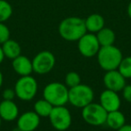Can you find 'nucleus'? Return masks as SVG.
<instances>
[{
  "mask_svg": "<svg viewBox=\"0 0 131 131\" xmlns=\"http://www.w3.org/2000/svg\"><path fill=\"white\" fill-rule=\"evenodd\" d=\"M86 32L85 21L79 17L66 18L58 26L59 35L67 41H78Z\"/></svg>",
  "mask_w": 131,
  "mask_h": 131,
  "instance_id": "f257e3e1",
  "label": "nucleus"
},
{
  "mask_svg": "<svg viewBox=\"0 0 131 131\" xmlns=\"http://www.w3.org/2000/svg\"><path fill=\"white\" fill-rule=\"evenodd\" d=\"M96 55L100 67L105 71L117 70L123 58L121 51L114 45L101 47Z\"/></svg>",
  "mask_w": 131,
  "mask_h": 131,
  "instance_id": "f03ea898",
  "label": "nucleus"
},
{
  "mask_svg": "<svg viewBox=\"0 0 131 131\" xmlns=\"http://www.w3.org/2000/svg\"><path fill=\"white\" fill-rule=\"evenodd\" d=\"M68 88L60 82L49 83L44 88L43 98L53 106H62L68 103Z\"/></svg>",
  "mask_w": 131,
  "mask_h": 131,
  "instance_id": "7ed1b4c3",
  "label": "nucleus"
},
{
  "mask_svg": "<svg viewBox=\"0 0 131 131\" xmlns=\"http://www.w3.org/2000/svg\"><path fill=\"white\" fill-rule=\"evenodd\" d=\"M93 90L87 85L79 84L68 90V103L76 108H84L93 103Z\"/></svg>",
  "mask_w": 131,
  "mask_h": 131,
  "instance_id": "20e7f679",
  "label": "nucleus"
},
{
  "mask_svg": "<svg viewBox=\"0 0 131 131\" xmlns=\"http://www.w3.org/2000/svg\"><path fill=\"white\" fill-rule=\"evenodd\" d=\"M15 95L22 101H31L36 95L38 92V83L37 80L31 75L21 76L14 85Z\"/></svg>",
  "mask_w": 131,
  "mask_h": 131,
  "instance_id": "39448f33",
  "label": "nucleus"
},
{
  "mask_svg": "<svg viewBox=\"0 0 131 131\" xmlns=\"http://www.w3.org/2000/svg\"><path fill=\"white\" fill-rule=\"evenodd\" d=\"M108 112L97 103H91L82 108V117L91 126H101L106 123Z\"/></svg>",
  "mask_w": 131,
  "mask_h": 131,
  "instance_id": "423d86ee",
  "label": "nucleus"
},
{
  "mask_svg": "<svg viewBox=\"0 0 131 131\" xmlns=\"http://www.w3.org/2000/svg\"><path fill=\"white\" fill-rule=\"evenodd\" d=\"M51 126L58 131H66L72 124V115L65 106H54L49 116Z\"/></svg>",
  "mask_w": 131,
  "mask_h": 131,
  "instance_id": "0eeeda50",
  "label": "nucleus"
},
{
  "mask_svg": "<svg viewBox=\"0 0 131 131\" xmlns=\"http://www.w3.org/2000/svg\"><path fill=\"white\" fill-rule=\"evenodd\" d=\"M33 71L37 74H47L52 71L56 63L54 54L49 51H41L34 56L32 61Z\"/></svg>",
  "mask_w": 131,
  "mask_h": 131,
  "instance_id": "6e6552de",
  "label": "nucleus"
},
{
  "mask_svg": "<svg viewBox=\"0 0 131 131\" xmlns=\"http://www.w3.org/2000/svg\"><path fill=\"white\" fill-rule=\"evenodd\" d=\"M77 47L81 54L87 58H91L96 55L101 48L96 35L87 32L78 40Z\"/></svg>",
  "mask_w": 131,
  "mask_h": 131,
  "instance_id": "1a4fd4ad",
  "label": "nucleus"
},
{
  "mask_svg": "<svg viewBox=\"0 0 131 131\" xmlns=\"http://www.w3.org/2000/svg\"><path fill=\"white\" fill-rule=\"evenodd\" d=\"M103 83L107 89L119 92L122 91L124 86H126V79L118 70H112L106 71L103 77Z\"/></svg>",
  "mask_w": 131,
  "mask_h": 131,
  "instance_id": "9d476101",
  "label": "nucleus"
},
{
  "mask_svg": "<svg viewBox=\"0 0 131 131\" xmlns=\"http://www.w3.org/2000/svg\"><path fill=\"white\" fill-rule=\"evenodd\" d=\"M40 123V117L33 112H25L17 118V127L22 131H34Z\"/></svg>",
  "mask_w": 131,
  "mask_h": 131,
  "instance_id": "9b49d317",
  "label": "nucleus"
},
{
  "mask_svg": "<svg viewBox=\"0 0 131 131\" xmlns=\"http://www.w3.org/2000/svg\"><path fill=\"white\" fill-rule=\"evenodd\" d=\"M100 104L108 112L119 110L121 104L120 97L118 92L106 89L100 95Z\"/></svg>",
  "mask_w": 131,
  "mask_h": 131,
  "instance_id": "f8f14e48",
  "label": "nucleus"
},
{
  "mask_svg": "<svg viewBox=\"0 0 131 131\" xmlns=\"http://www.w3.org/2000/svg\"><path fill=\"white\" fill-rule=\"evenodd\" d=\"M0 117L2 121H14L19 117V108L13 100H4L0 103Z\"/></svg>",
  "mask_w": 131,
  "mask_h": 131,
  "instance_id": "ddd939ff",
  "label": "nucleus"
},
{
  "mask_svg": "<svg viewBox=\"0 0 131 131\" xmlns=\"http://www.w3.org/2000/svg\"><path fill=\"white\" fill-rule=\"evenodd\" d=\"M12 61V67L18 75L28 76L32 73V62L28 57L20 54L19 56L13 59Z\"/></svg>",
  "mask_w": 131,
  "mask_h": 131,
  "instance_id": "4468645a",
  "label": "nucleus"
},
{
  "mask_svg": "<svg viewBox=\"0 0 131 131\" xmlns=\"http://www.w3.org/2000/svg\"><path fill=\"white\" fill-rule=\"evenodd\" d=\"M106 124L111 129L117 130L126 124V118L119 110L110 112L107 114Z\"/></svg>",
  "mask_w": 131,
  "mask_h": 131,
  "instance_id": "2eb2a0df",
  "label": "nucleus"
},
{
  "mask_svg": "<svg viewBox=\"0 0 131 131\" xmlns=\"http://www.w3.org/2000/svg\"><path fill=\"white\" fill-rule=\"evenodd\" d=\"M1 47L2 49H3L5 57H7V58L11 59V60L16 58V57L21 54V51H22L21 46L15 40H13L9 38L5 43L2 44Z\"/></svg>",
  "mask_w": 131,
  "mask_h": 131,
  "instance_id": "dca6fc26",
  "label": "nucleus"
},
{
  "mask_svg": "<svg viewBox=\"0 0 131 131\" xmlns=\"http://www.w3.org/2000/svg\"><path fill=\"white\" fill-rule=\"evenodd\" d=\"M85 27L90 33H97L104 27V19L98 14H93L85 20Z\"/></svg>",
  "mask_w": 131,
  "mask_h": 131,
  "instance_id": "f3484780",
  "label": "nucleus"
},
{
  "mask_svg": "<svg viewBox=\"0 0 131 131\" xmlns=\"http://www.w3.org/2000/svg\"><path fill=\"white\" fill-rule=\"evenodd\" d=\"M97 39L101 47H107V46H111L114 44L116 40V35L114 31L110 28L103 27L101 30L97 32Z\"/></svg>",
  "mask_w": 131,
  "mask_h": 131,
  "instance_id": "a211bd4d",
  "label": "nucleus"
},
{
  "mask_svg": "<svg viewBox=\"0 0 131 131\" xmlns=\"http://www.w3.org/2000/svg\"><path fill=\"white\" fill-rule=\"evenodd\" d=\"M53 105L49 102H48L46 99H40L38 100L33 105V111L38 114L40 117L49 118L51 111L53 109Z\"/></svg>",
  "mask_w": 131,
  "mask_h": 131,
  "instance_id": "6ab92c4d",
  "label": "nucleus"
},
{
  "mask_svg": "<svg viewBox=\"0 0 131 131\" xmlns=\"http://www.w3.org/2000/svg\"><path fill=\"white\" fill-rule=\"evenodd\" d=\"M117 70L125 79H131V56L122 58Z\"/></svg>",
  "mask_w": 131,
  "mask_h": 131,
  "instance_id": "aec40b11",
  "label": "nucleus"
},
{
  "mask_svg": "<svg viewBox=\"0 0 131 131\" xmlns=\"http://www.w3.org/2000/svg\"><path fill=\"white\" fill-rule=\"evenodd\" d=\"M13 8L5 0H0V23L7 21L12 16Z\"/></svg>",
  "mask_w": 131,
  "mask_h": 131,
  "instance_id": "412c9836",
  "label": "nucleus"
},
{
  "mask_svg": "<svg viewBox=\"0 0 131 131\" xmlns=\"http://www.w3.org/2000/svg\"><path fill=\"white\" fill-rule=\"evenodd\" d=\"M66 86L68 88H74L77 85L81 84V78L80 75L75 71H70L66 75L65 78Z\"/></svg>",
  "mask_w": 131,
  "mask_h": 131,
  "instance_id": "4be33fe9",
  "label": "nucleus"
},
{
  "mask_svg": "<svg viewBox=\"0 0 131 131\" xmlns=\"http://www.w3.org/2000/svg\"><path fill=\"white\" fill-rule=\"evenodd\" d=\"M10 38V30L8 27L3 23H0V45L5 43Z\"/></svg>",
  "mask_w": 131,
  "mask_h": 131,
  "instance_id": "5701e85b",
  "label": "nucleus"
},
{
  "mask_svg": "<svg viewBox=\"0 0 131 131\" xmlns=\"http://www.w3.org/2000/svg\"><path fill=\"white\" fill-rule=\"evenodd\" d=\"M15 91L12 88H6L3 92V98L4 100H14L15 97Z\"/></svg>",
  "mask_w": 131,
  "mask_h": 131,
  "instance_id": "b1692460",
  "label": "nucleus"
},
{
  "mask_svg": "<svg viewBox=\"0 0 131 131\" xmlns=\"http://www.w3.org/2000/svg\"><path fill=\"white\" fill-rule=\"evenodd\" d=\"M123 98L128 103H131V85H126L122 89Z\"/></svg>",
  "mask_w": 131,
  "mask_h": 131,
  "instance_id": "393cba45",
  "label": "nucleus"
},
{
  "mask_svg": "<svg viewBox=\"0 0 131 131\" xmlns=\"http://www.w3.org/2000/svg\"><path fill=\"white\" fill-rule=\"evenodd\" d=\"M117 131H131V125L125 124L124 126H122L119 129H117Z\"/></svg>",
  "mask_w": 131,
  "mask_h": 131,
  "instance_id": "a878e982",
  "label": "nucleus"
},
{
  "mask_svg": "<svg viewBox=\"0 0 131 131\" xmlns=\"http://www.w3.org/2000/svg\"><path fill=\"white\" fill-rule=\"evenodd\" d=\"M4 59H5V54H4L3 49H2V47H1V45H0V64L3 62Z\"/></svg>",
  "mask_w": 131,
  "mask_h": 131,
  "instance_id": "bb28decb",
  "label": "nucleus"
},
{
  "mask_svg": "<svg viewBox=\"0 0 131 131\" xmlns=\"http://www.w3.org/2000/svg\"><path fill=\"white\" fill-rule=\"evenodd\" d=\"M128 17L131 19V1H130V3L128 4Z\"/></svg>",
  "mask_w": 131,
  "mask_h": 131,
  "instance_id": "cd10ccee",
  "label": "nucleus"
},
{
  "mask_svg": "<svg viewBox=\"0 0 131 131\" xmlns=\"http://www.w3.org/2000/svg\"><path fill=\"white\" fill-rule=\"evenodd\" d=\"M3 80H4L3 74H2L1 71H0V88H1V86H2V85H3Z\"/></svg>",
  "mask_w": 131,
  "mask_h": 131,
  "instance_id": "c85d7f7f",
  "label": "nucleus"
},
{
  "mask_svg": "<svg viewBox=\"0 0 131 131\" xmlns=\"http://www.w3.org/2000/svg\"><path fill=\"white\" fill-rule=\"evenodd\" d=\"M12 131H22V130L20 129V128H18V127H17V128H14V129H13Z\"/></svg>",
  "mask_w": 131,
  "mask_h": 131,
  "instance_id": "c756f323",
  "label": "nucleus"
},
{
  "mask_svg": "<svg viewBox=\"0 0 131 131\" xmlns=\"http://www.w3.org/2000/svg\"><path fill=\"white\" fill-rule=\"evenodd\" d=\"M1 124H2V119H1V117H0V127H1Z\"/></svg>",
  "mask_w": 131,
  "mask_h": 131,
  "instance_id": "7c9ffc66",
  "label": "nucleus"
},
{
  "mask_svg": "<svg viewBox=\"0 0 131 131\" xmlns=\"http://www.w3.org/2000/svg\"><path fill=\"white\" fill-rule=\"evenodd\" d=\"M56 131H58V130H56Z\"/></svg>",
  "mask_w": 131,
  "mask_h": 131,
  "instance_id": "2f4dec72",
  "label": "nucleus"
},
{
  "mask_svg": "<svg viewBox=\"0 0 131 131\" xmlns=\"http://www.w3.org/2000/svg\"><path fill=\"white\" fill-rule=\"evenodd\" d=\"M130 125H131V124H130Z\"/></svg>",
  "mask_w": 131,
  "mask_h": 131,
  "instance_id": "473e14b6",
  "label": "nucleus"
}]
</instances>
